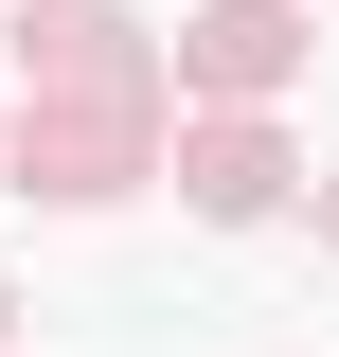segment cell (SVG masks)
<instances>
[{
	"instance_id": "cell-1",
	"label": "cell",
	"mask_w": 339,
	"mask_h": 357,
	"mask_svg": "<svg viewBox=\"0 0 339 357\" xmlns=\"http://www.w3.org/2000/svg\"><path fill=\"white\" fill-rule=\"evenodd\" d=\"M179 72L250 107V89H286V72H303V18H286V0H214L197 36H179Z\"/></svg>"
},
{
	"instance_id": "cell-2",
	"label": "cell",
	"mask_w": 339,
	"mask_h": 357,
	"mask_svg": "<svg viewBox=\"0 0 339 357\" xmlns=\"http://www.w3.org/2000/svg\"><path fill=\"white\" fill-rule=\"evenodd\" d=\"M179 197H197V215H232V232H250L268 197H286V143H268V126H197V143H179Z\"/></svg>"
},
{
	"instance_id": "cell-3",
	"label": "cell",
	"mask_w": 339,
	"mask_h": 357,
	"mask_svg": "<svg viewBox=\"0 0 339 357\" xmlns=\"http://www.w3.org/2000/svg\"><path fill=\"white\" fill-rule=\"evenodd\" d=\"M0 321H18V286H0Z\"/></svg>"
}]
</instances>
